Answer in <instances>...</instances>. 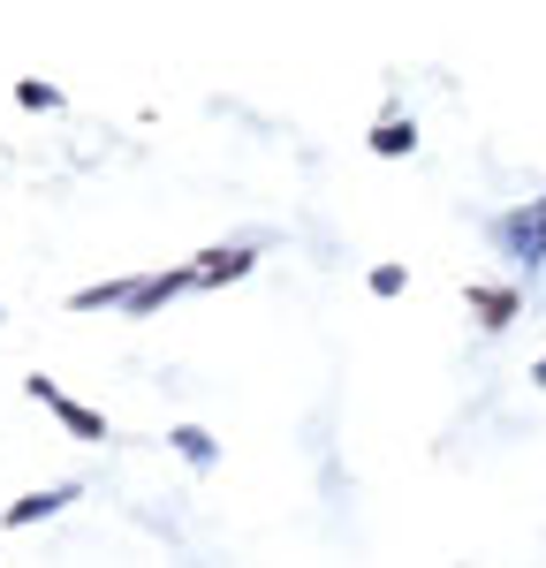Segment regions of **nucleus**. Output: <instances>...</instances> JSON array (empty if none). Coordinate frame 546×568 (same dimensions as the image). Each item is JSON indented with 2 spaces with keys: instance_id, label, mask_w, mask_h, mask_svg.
<instances>
[{
  "instance_id": "f257e3e1",
  "label": "nucleus",
  "mask_w": 546,
  "mask_h": 568,
  "mask_svg": "<svg viewBox=\"0 0 546 568\" xmlns=\"http://www.w3.org/2000/svg\"><path fill=\"white\" fill-rule=\"evenodd\" d=\"M23 394H31V402H46V409H53V417H61V425H69V433H77V439H91V447L107 439V417H91L84 402H69V394L53 387L46 372H31V379H23Z\"/></svg>"
},
{
  "instance_id": "f03ea898",
  "label": "nucleus",
  "mask_w": 546,
  "mask_h": 568,
  "mask_svg": "<svg viewBox=\"0 0 546 568\" xmlns=\"http://www.w3.org/2000/svg\"><path fill=\"white\" fill-rule=\"evenodd\" d=\"M77 493H84V485H53V493H23V500H16V508H8L0 524H8V530H31V524H46V516H61V508H77Z\"/></svg>"
},
{
  "instance_id": "7ed1b4c3",
  "label": "nucleus",
  "mask_w": 546,
  "mask_h": 568,
  "mask_svg": "<svg viewBox=\"0 0 546 568\" xmlns=\"http://www.w3.org/2000/svg\"><path fill=\"white\" fill-rule=\"evenodd\" d=\"M501 251H516V258L539 265L546 258V205H539V213H508V220H501Z\"/></svg>"
},
{
  "instance_id": "20e7f679",
  "label": "nucleus",
  "mask_w": 546,
  "mask_h": 568,
  "mask_svg": "<svg viewBox=\"0 0 546 568\" xmlns=\"http://www.w3.org/2000/svg\"><path fill=\"white\" fill-rule=\"evenodd\" d=\"M182 288H198V273L190 265H175V273H152V281H136V296L122 311H160L168 296H182Z\"/></svg>"
},
{
  "instance_id": "39448f33",
  "label": "nucleus",
  "mask_w": 546,
  "mask_h": 568,
  "mask_svg": "<svg viewBox=\"0 0 546 568\" xmlns=\"http://www.w3.org/2000/svg\"><path fill=\"white\" fill-rule=\"evenodd\" d=\"M251 258H259V251H205L190 273H198V288H205V281H243V273H251Z\"/></svg>"
},
{
  "instance_id": "423d86ee",
  "label": "nucleus",
  "mask_w": 546,
  "mask_h": 568,
  "mask_svg": "<svg viewBox=\"0 0 546 568\" xmlns=\"http://www.w3.org/2000/svg\"><path fill=\"white\" fill-rule=\"evenodd\" d=\"M168 439H175V455H182V463H198V470H213V463H221V447L198 433V425H175Z\"/></svg>"
},
{
  "instance_id": "0eeeda50",
  "label": "nucleus",
  "mask_w": 546,
  "mask_h": 568,
  "mask_svg": "<svg viewBox=\"0 0 546 568\" xmlns=\"http://www.w3.org/2000/svg\"><path fill=\"white\" fill-rule=\"evenodd\" d=\"M372 152H380V160H403V152H417V122H380V130H372Z\"/></svg>"
},
{
  "instance_id": "6e6552de",
  "label": "nucleus",
  "mask_w": 546,
  "mask_h": 568,
  "mask_svg": "<svg viewBox=\"0 0 546 568\" xmlns=\"http://www.w3.org/2000/svg\"><path fill=\"white\" fill-rule=\"evenodd\" d=\"M136 281H99V288H84V296H69V311H107V304H130Z\"/></svg>"
},
{
  "instance_id": "1a4fd4ad",
  "label": "nucleus",
  "mask_w": 546,
  "mask_h": 568,
  "mask_svg": "<svg viewBox=\"0 0 546 568\" xmlns=\"http://www.w3.org/2000/svg\"><path fill=\"white\" fill-rule=\"evenodd\" d=\"M478 318H486V326H508V318H516V296H508V288H478Z\"/></svg>"
},
{
  "instance_id": "9d476101",
  "label": "nucleus",
  "mask_w": 546,
  "mask_h": 568,
  "mask_svg": "<svg viewBox=\"0 0 546 568\" xmlns=\"http://www.w3.org/2000/svg\"><path fill=\"white\" fill-rule=\"evenodd\" d=\"M403 288V265H372V296H395Z\"/></svg>"
},
{
  "instance_id": "9b49d317",
  "label": "nucleus",
  "mask_w": 546,
  "mask_h": 568,
  "mask_svg": "<svg viewBox=\"0 0 546 568\" xmlns=\"http://www.w3.org/2000/svg\"><path fill=\"white\" fill-rule=\"evenodd\" d=\"M16 99H23V106H61V91H53V84H16Z\"/></svg>"
},
{
  "instance_id": "f8f14e48",
  "label": "nucleus",
  "mask_w": 546,
  "mask_h": 568,
  "mask_svg": "<svg viewBox=\"0 0 546 568\" xmlns=\"http://www.w3.org/2000/svg\"><path fill=\"white\" fill-rule=\"evenodd\" d=\"M532 387H546V356H539V364H532Z\"/></svg>"
}]
</instances>
